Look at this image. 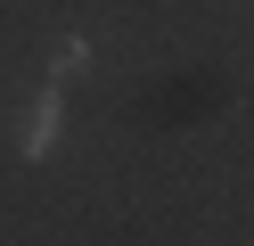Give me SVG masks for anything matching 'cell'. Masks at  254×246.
<instances>
[{"label":"cell","instance_id":"obj_1","mask_svg":"<svg viewBox=\"0 0 254 246\" xmlns=\"http://www.w3.org/2000/svg\"><path fill=\"white\" fill-rule=\"evenodd\" d=\"M50 140H58V90L25 107V131H17V148H25V156H50Z\"/></svg>","mask_w":254,"mask_h":246},{"label":"cell","instance_id":"obj_2","mask_svg":"<svg viewBox=\"0 0 254 246\" xmlns=\"http://www.w3.org/2000/svg\"><path fill=\"white\" fill-rule=\"evenodd\" d=\"M50 74H58V82L82 74V41H58V49H50Z\"/></svg>","mask_w":254,"mask_h":246}]
</instances>
